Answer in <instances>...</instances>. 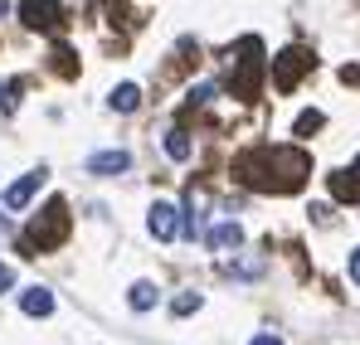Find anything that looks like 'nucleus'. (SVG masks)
Returning a JSON list of instances; mask_svg holds the SVG:
<instances>
[{
	"label": "nucleus",
	"mask_w": 360,
	"mask_h": 345,
	"mask_svg": "<svg viewBox=\"0 0 360 345\" xmlns=\"http://www.w3.org/2000/svg\"><path fill=\"white\" fill-rule=\"evenodd\" d=\"M44 180H49V171H44V166H39V171H30V175H20V180L0 195V209H25V204L39 195V185H44Z\"/></svg>",
	"instance_id": "6"
},
{
	"label": "nucleus",
	"mask_w": 360,
	"mask_h": 345,
	"mask_svg": "<svg viewBox=\"0 0 360 345\" xmlns=\"http://www.w3.org/2000/svg\"><path fill=\"white\" fill-rule=\"evenodd\" d=\"M20 25L34 34H63L68 30V10L59 0H20Z\"/></svg>",
	"instance_id": "4"
},
{
	"label": "nucleus",
	"mask_w": 360,
	"mask_h": 345,
	"mask_svg": "<svg viewBox=\"0 0 360 345\" xmlns=\"http://www.w3.org/2000/svg\"><path fill=\"white\" fill-rule=\"evenodd\" d=\"M15 287V268H10V263H0V292H10Z\"/></svg>",
	"instance_id": "20"
},
{
	"label": "nucleus",
	"mask_w": 360,
	"mask_h": 345,
	"mask_svg": "<svg viewBox=\"0 0 360 345\" xmlns=\"http://www.w3.org/2000/svg\"><path fill=\"white\" fill-rule=\"evenodd\" d=\"M239 243H243L239 224H214V229H210V248H239Z\"/></svg>",
	"instance_id": "14"
},
{
	"label": "nucleus",
	"mask_w": 360,
	"mask_h": 345,
	"mask_svg": "<svg viewBox=\"0 0 360 345\" xmlns=\"http://www.w3.org/2000/svg\"><path fill=\"white\" fill-rule=\"evenodd\" d=\"M108 103H112L117 112H136V108H141V88H136V83H117Z\"/></svg>",
	"instance_id": "13"
},
{
	"label": "nucleus",
	"mask_w": 360,
	"mask_h": 345,
	"mask_svg": "<svg viewBox=\"0 0 360 345\" xmlns=\"http://www.w3.org/2000/svg\"><path fill=\"white\" fill-rule=\"evenodd\" d=\"M20 306H25V316H49L54 311V292L49 287H30L20 297Z\"/></svg>",
	"instance_id": "11"
},
{
	"label": "nucleus",
	"mask_w": 360,
	"mask_h": 345,
	"mask_svg": "<svg viewBox=\"0 0 360 345\" xmlns=\"http://www.w3.org/2000/svg\"><path fill=\"white\" fill-rule=\"evenodd\" d=\"M351 282H356V287H360V248H356V253H351Z\"/></svg>",
	"instance_id": "22"
},
{
	"label": "nucleus",
	"mask_w": 360,
	"mask_h": 345,
	"mask_svg": "<svg viewBox=\"0 0 360 345\" xmlns=\"http://www.w3.org/2000/svg\"><path fill=\"white\" fill-rule=\"evenodd\" d=\"M49 68H54L59 78H78V54H73L68 44H54V49H49Z\"/></svg>",
	"instance_id": "12"
},
{
	"label": "nucleus",
	"mask_w": 360,
	"mask_h": 345,
	"mask_svg": "<svg viewBox=\"0 0 360 345\" xmlns=\"http://www.w3.org/2000/svg\"><path fill=\"white\" fill-rule=\"evenodd\" d=\"M321 122H326V117L311 108V112H302V117H297V126H292V131H297V136H316V131H321Z\"/></svg>",
	"instance_id": "18"
},
{
	"label": "nucleus",
	"mask_w": 360,
	"mask_h": 345,
	"mask_svg": "<svg viewBox=\"0 0 360 345\" xmlns=\"http://www.w3.org/2000/svg\"><path fill=\"white\" fill-rule=\"evenodd\" d=\"M341 83H356V88H360V68H356V63H346V68H341Z\"/></svg>",
	"instance_id": "21"
},
{
	"label": "nucleus",
	"mask_w": 360,
	"mask_h": 345,
	"mask_svg": "<svg viewBox=\"0 0 360 345\" xmlns=\"http://www.w3.org/2000/svg\"><path fill=\"white\" fill-rule=\"evenodd\" d=\"M311 68H316V54H311V49H302V44L283 49V54L273 58V88H278V93H292Z\"/></svg>",
	"instance_id": "5"
},
{
	"label": "nucleus",
	"mask_w": 360,
	"mask_h": 345,
	"mask_svg": "<svg viewBox=\"0 0 360 345\" xmlns=\"http://www.w3.org/2000/svg\"><path fill=\"white\" fill-rule=\"evenodd\" d=\"M195 306H200V292H180L176 301H171V311H176V316H190Z\"/></svg>",
	"instance_id": "19"
},
{
	"label": "nucleus",
	"mask_w": 360,
	"mask_h": 345,
	"mask_svg": "<svg viewBox=\"0 0 360 345\" xmlns=\"http://www.w3.org/2000/svg\"><path fill=\"white\" fill-rule=\"evenodd\" d=\"M127 301H131V311H151L156 306V287L151 282H136V287L127 292Z\"/></svg>",
	"instance_id": "16"
},
{
	"label": "nucleus",
	"mask_w": 360,
	"mask_h": 345,
	"mask_svg": "<svg viewBox=\"0 0 360 345\" xmlns=\"http://www.w3.org/2000/svg\"><path fill=\"white\" fill-rule=\"evenodd\" d=\"M311 175V156L302 146H248L234 156V180L258 195H292Z\"/></svg>",
	"instance_id": "1"
},
{
	"label": "nucleus",
	"mask_w": 360,
	"mask_h": 345,
	"mask_svg": "<svg viewBox=\"0 0 360 345\" xmlns=\"http://www.w3.org/2000/svg\"><path fill=\"white\" fill-rule=\"evenodd\" d=\"M263 68H268L263 44H258L253 34L239 39V49H234V68H229V93H234L239 103H253V98H258V88H263Z\"/></svg>",
	"instance_id": "3"
},
{
	"label": "nucleus",
	"mask_w": 360,
	"mask_h": 345,
	"mask_svg": "<svg viewBox=\"0 0 360 345\" xmlns=\"http://www.w3.org/2000/svg\"><path fill=\"white\" fill-rule=\"evenodd\" d=\"M73 229V209H68V200H49L34 219H30V229H25V253H54L63 248V238Z\"/></svg>",
	"instance_id": "2"
},
{
	"label": "nucleus",
	"mask_w": 360,
	"mask_h": 345,
	"mask_svg": "<svg viewBox=\"0 0 360 345\" xmlns=\"http://www.w3.org/2000/svg\"><path fill=\"white\" fill-rule=\"evenodd\" d=\"M15 108H20V83L5 78V83H0V117H10Z\"/></svg>",
	"instance_id": "17"
},
{
	"label": "nucleus",
	"mask_w": 360,
	"mask_h": 345,
	"mask_svg": "<svg viewBox=\"0 0 360 345\" xmlns=\"http://www.w3.org/2000/svg\"><path fill=\"white\" fill-rule=\"evenodd\" d=\"M103 15H108V25H117V30H136V25H141V15H136L127 0H103Z\"/></svg>",
	"instance_id": "10"
},
{
	"label": "nucleus",
	"mask_w": 360,
	"mask_h": 345,
	"mask_svg": "<svg viewBox=\"0 0 360 345\" xmlns=\"http://www.w3.org/2000/svg\"><path fill=\"white\" fill-rule=\"evenodd\" d=\"M166 156H171V161H190V136H185V126H171V131H166Z\"/></svg>",
	"instance_id": "15"
},
{
	"label": "nucleus",
	"mask_w": 360,
	"mask_h": 345,
	"mask_svg": "<svg viewBox=\"0 0 360 345\" xmlns=\"http://www.w3.org/2000/svg\"><path fill=\"white\" fill-rule=\"evenodd\" d=\"M127 166H131L127 151H98V156H88V171L93 175H122Z\"/></svg>",
	"instance_id": "9"
},
{
	"label": "nucleus",
	"mask_w": 360,
	"mask_h": 345,
	"mask_svg": "<svg viewBox=\"0 0 360 345\" xmlns=\"http://www.w3.org/2000/svg\"><path fill=\"white\" fill-rule=\"evenodd\" d=\"M253 345H283L278 336H253Z\"/></svg>",
	"instance_id": "23"
},
{
	"label": "nucleus",
	"mask_w": 360,
	"mask_h": 345,
	"mask_svg": "<svg viewBox=\"0 0 360 345\" xmlns=\"http://www.w3.org/2000/svg\"><path fill=\"white\" fill-rule=\"evenodd\" d=\"M326 190L341 200V204H360V171L351 166V171H331L326 175Z\"/></svg>",
	"instance_id": "8"
},
{
	"label": "nucleus",
	"mask_w": 360,
	"mask_h": 345,
	"mask_svg": "<svg viewBox=\"0 0 360 345\" xmlns=\"http://www.w3.org/2000/svg\"><path fill=\"white\" fill-rule=\"evenodd\" d=\"M0 15H10V5H5V0H0Z\"/></svg>",
	"instance_id": "24"
},
{
	"label": "nucleus",
	"mask_w": 360,
	"mask_h": 345,
	"mask_svg": "<svg viewBox=\"0 0 360 345\" xmlns=\"http://www.w3.org/2000/svg\"><path fill=\"white\" fill-rule=\"evenodd\" d=\"M146 229L156 233L161 243H171V238L180 233V214H176V204H166V200H156V204H151V214H146Z\"/></svg>",
	"instance_id": "7"
},
{
	"label": "nucleus",
	"mask_w": 360,
	"mask_h": 345,
	"mask_svg": "<svg viewBox=\"0 0 360 345\" xmlns=\"http://www.w3.org/2000/svg\"><path fill=\"white\" fill-rule=\"evenodd\" d=\"M356 171H360V156H356Z\"/></svg>",
	"instance_id": "25"
}]
</instances>
